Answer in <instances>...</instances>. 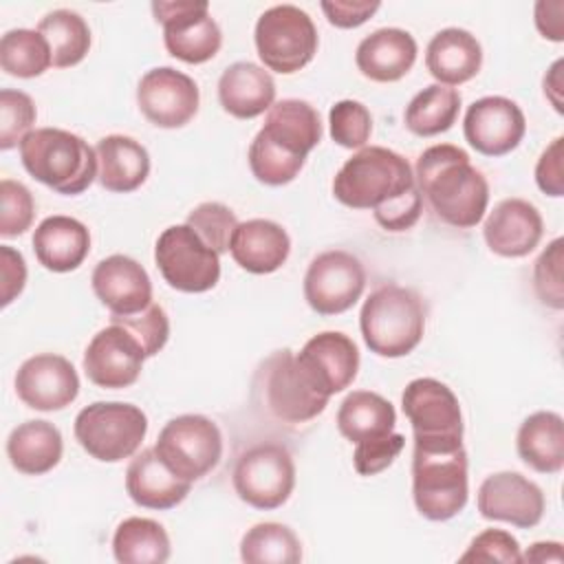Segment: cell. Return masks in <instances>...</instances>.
<instances>
[{
    "label": "cell",
    "mask_w": 564,
    "mask_h": 564,
    "mask_svg": "<svg viewBox=\"0 0 564 564\" xmlns=\"http://www.w3.org/2000/svg\"><path fill=\"white\" fill-rule=\"evenodd\" d=\"M416 185L405 156L381 145L357 150L335 174V198L352 209H377Z\"/></svg>",
    "instance_id": "cell-5"
},
{
    "label": "cell",
    "mask_w": 564,
    "mask_h": 564,
    "mask_svg": "<svg viewBox=\"0 0 564 564\" xmlns=\"http://www.w3.org/2000/svg\"><path fill=\"white\" fill-rule=\"evenodd\" d=\"M37 262L53 273H68L82 267L90 251L88 227L73 216H48L33 231Z\"/></svg>",
    "instance_id": "cell-26"
},
{
    "label": "cell",
    "mask_w": 564,
    "mask_h": 564,
    "mask_svg": "<svg viewBox=\"0 0 564 564\" xmlns=\"http://www.w3.org/2000/svg\"><path fill=\"white\" fill-rule=\"evenodd\" d=\"M564 551L560 542H535L522 555V562H562Z\"/></svg>",
    "instance_id": "cell-54"
},
{
    "label": "cell",
    "mask_w": 564,
    "mask_h": 564,
    "mask_svg": "<svg viewBox=\"0 0 564 564\" xmlns=\"http://www.w3.org/2000/svg\"><path fill=\"white\" fill-rule=\"evenodd\" d=\"M460 562H505V564H518L522 562L520 544L518 540L502 529H485L478 533L467 551L458 557Z\"/></svg>",
    "instance_id": "cell-46"
},
{
    "label": "cell",
    "mask_w": 564,
    "mask_h": 564,
    "mask_svg": "<svg viewBox=\"0 0 564 564\" xmlns=\"http://www.w3.org/2000/svg\"><path fill=\"white\" fill-rule=\"evenodd\" d=\"M260 132L284 152L306 159L322 141L319 112L304 99H280L267 110Z\"/></svg>",
    "instance_id": "cell-30"
},
{
    "label": "cell",
    "mask_w": 564,
    "mask_h": 564,
    "mask_svg": "<svg viewBox=\"0 0 564 564\" xmlns=\"http://www.w3.org/2000/svg\"><path fill=\"white\" fill-rule=\"evenodd\" d=\"M564 238H555L546 245V249L538 256L533 267V289L538 300L555 311L564 308Z\"/></svg>",
    "instance_id": "cell-43"
},
{
    "label": "cell",
    "mask_w": 564,
    "mask_h": 564,
    "mask_svg": "<svg viewBox=\"0 0 564 564\" xmlns=\"http://www.w3.org/2000/svg\"><path fill=\"white\" fill-rule=\"evenodd\" d=\"M64 454L62 432L44 421H24L11 430L7 438V456L13 469L26 476H42L57 467Z\"/></svg>",
    "instance_id": "cell-31"
},
{
    "label": "cell",
    "mask_w": 564,
    "mask_h": 564,
    "mask_svg": "<svg viewBox=\"0 0 564 564\" xmlns=\"http://www.w3.org/2000/svg\"><path fill=\"white\" fill-rule=\"evenodd\" d=\"M416 53L419 46L412 33L397 26H383L359 42L355 64L370 82L392 84L410 73L416 62Z\"/></svg>",
    "instance_id": "cell-23"
},
{
    "label": "cell",
    "mask_w": 564,
    "mask_h": 564,
    "mask_svg": "<svg viewBox=\"0 0 564 564\" xmlns=\"http://www.w3.org/2000/svg\"><path fill=\"white\" fill-rule=\"evenodd\" d=\"M366 289L361 260L344 249L317 253L304 273V300L317 315H339L355 306Z\"/></svg>",
    "instance_id": "cell-13"
},
{
    "label": "cell",
    "mask_w": 564,
    "mask_h": 564,
    "mask_svg": "<svg viewBox=\"0 0 564 564\" xmlns=\"http://www.w3.org/2000/svg\"><path fill=\"white\" fill-rule=\"evenodd\" d=\"M37 31L48 42L55 68H70L88 55L90 29L86 20L70 9L48 11L37 22Z\"/></svg>",
    "instance_id": "cell-36"
},
{
    "label": "cell",
    "mask_w": 564,
    "mask_h": 564,
    "mask_svg": "<svg viewBox=\"0 0 564 564\" xmlns=\"http://www.w3.org/2000/svg\"><path fill=\"white\" fill-rule=\"evenodd\" d=\"M564 0H538L533 9L535 29L544 40L564 42Z\"/></svg>",
    "instance_id": "cell-52"
},
{
    "label": "cell",
    "mask_w": 564,
    "mask_h": 564,
    "mask_svg": "<svg viewBox=\"0 0 564 564\" xmlns=\"http://www.w3.org/2000/svg\"><path fill=\"white\" fill-rule=\"evenodd\" d=\"M97 181L104 189L128 194L139 189L150 174L148 150L126 134L101 137L95 145Z\"/></svg>",
    "instance_id": "cell-29"
},
{
    "label": "cell",
    "mask_w": 564,
    "mask_h": 564,
    "mask_svg": "<svg viewBox=\"0 0 564 564\" xmlns=\"http://www.w3.org/2000/svg\"><path fill=\"white\" fill-rule=\"evenodd\" d=\"M24 170L64 196H77L97 178V152L79 134L62 128H35L20 143Z\"/></svg>",
    "instance_id": "cell-3"
},
{
    "label": "cell",
    "mask_w": 564,
    "mask_h": 564,
    "mask_svg": "<svg viewBox=\"0 0 564 564\" xmlns=\"http://www.w3.org/2000/svg\"><path fill=\"white\" fill-rule=\"evenodd\" d=\"M330 139L348 150L366 148L372 132V115L370 110L355 99H341L328 110Z\"/></svg>",
    "instance_id": "cell-40"
},
{
    "label": "cell",
    "mask_w": 564,
    "mask_h": 564,
    "mask_svg": "<svg viewBox=\"0 0 564 564\" xmlns=\"http://www.w3.org/2000/svg\"><path fill=\"white\" fill-rule=\"evenodd\" d=\"M412 498L432 522L452 520L465 509L469 478L463 441H414Z\"/></svg>",
    "instance_id": "cell-2"
},
{
    "label": "cell",
    "mask_w": 564,
    "mask_h": 564,
    "mask_svg": "<svg viewBox=\"0 0 564 564\" xmlns=\"http://www.w3.org/2000/svg\"><path fill=\"white\" fill-rule=\"evenodd\" d=\"M154 262L163 280L181 293H205L220 280V256L187 223L161 231Z\"/></svg>",
    "instance_id": "cell-10"
},
{
    "label": "cell",
    "mask_w": 564,
    "mask_h": 564,
    "mask_svg": "<svg viewBox=\"0 0 564 564\" xmlns=\"http://www.w3.org/2000/svg\"><path fill=\"white\" fill-rule=\"evenodd\" d=\"M240 560L249 564H297L302 544L282 522H258L240 540Z\"/></svg>",
    "instance_id": "cell-37"
},
{
    "label": "cell",
    "mask_w": 564,
    "mask_h": 564,
    "mask_svg": "<svg viewBox=\"0 0 564 564\" xmlns=\"http://www.w3.org/2000/svg\"><path fill=\"white\" fill-rule=\"evenodd\" d=\"M75 438L82 449L101 463H119L141 447L148 416L139 405L123 401H95L75 416Z\"/></svg>",
    "instance_id": "cell-6"
},
{
    "label": "cell",
    "mask_w": 564,
    "mask_h": 564,
    "mask_svg": "<svg viewBox=\"0 0 564 564\" xmlns=\"http://www.w3.org/2000/svg\"><path fill=\"white\" fill-rule=\"evenodd\" d=\"M516 449L524 465L540 474H557L564 467V421L557 412L529 414L518 430Z\"/></svg>",
    "instance_id": "cell-32"
},
{
    "label": "cell",
    "mask_w": 564,
    "mask_h": 564,
    "mask_svg": "<svg viewBox=\"0 0 564 564\" xmlns=\"http://www.w3.org/2000/svg\"><path fill=\"white\" fill-rule=\"evenodd\" d=\"M200 238L207 247H212L218 256L229 251V242L234 236V229L238 227V218L236 214L216 200H207L196 205L185 220Z\"/></svg>",
    "instance_id": "cell-42"
},
{
    "label": "cell",
    "mask_w": 564,
    "mask_h": 564,
    "mask_svg": "<svg viewBox=\"0 0 564 564\" xmlns=\"http://www.w3.org/2000/svg\"><path fill=\"white\" fill-rule=\"evenodd\" d=\"M145 352L137 337L123 326L112 324L101 328L84 350V372L86 377L106 390H121L132 386L145 361Z\"/></svg>",
    "instance_id": "cell-18"
},
{
    "label": "cell",
    "mask_w": 564,
    "mask_h": 564,
    "mask_svg": "<svg viewBox=\"0 0 564 564\" xmlns=\"http://www.w3.org/2000/svg\"><path fill=\"white\" fill-rule=\"evenodd\" d=\"M403 445H405V436L399 432H392L375 441L357 443L352 452V465L359 476H375L394 463Z\"/></svg>",
    "instance_id": "cell-47"
},
{
    "label": "cell",
    "mask_w": 564,
    "mask_h": 564,
    "mask_svg": "<svg viewBox=\"0 0 564 564\" xmlns=\"http://www.w3.org/2000/svg\"><path fill=\"white\" fill-rule=\"evenodd\" d=\"M37 110L33 99L13 88L0 90V150L20 148L22 139L33 130Z\"/></svg>",
    "instance_id": "cell-41"
},
{
    "label": "cell",
    "mask_w": 564,
    "mask_h": 564,
    "mask_svg": "<svg viewBox=\"0 0 564 564\" xmlns=\"http://www.w3.org/2000/svg\"><path fill=\"white\" fill-rule=\"evenodd\" d=\"M460 110V93L452 86L430 84L419 90L405 106V128L416 137H436L447 132Z\"/></svg>",
    "instance_id": "cell-35"
},
{
    "label": "cell",
    "mask_w": 564,
    "mask_h": 564,
    "mask_svg": "<svg viewBox=\"0 0 564 564\" xmlns=\"http://www.w3.org/2000/svg\"><path fill=\"white\" fill-rule=\"evenodd\" d=\"M295 366L311 390L330 399L355 381L359 370V350L348 335L339 330H324L302 346L295 355Z\"/></svg>",
    "instance_id": "cell-15"
},
{
    "label": "cell",
    "mask_w": 564,
    "mask_h": 564,
    "mask_svg": "<svg viewBox=\"0 0 564 564\" xmlns=\"http://www.w3.org/2000/svg\"><path fill=\"white\" fill-rule=\"evenodd\" d=\"M258 57L269 70L291 75L304 68L317 53V29L306 11L295 4L267 9L253 31Z\"/></svg>",
    "instance_id": "cell-7"
},
{
    "label": "cell",
    "mask_w": 564,
    "mask_h": 564,
    "mask_svg": "<svg viewBox=\"0 0 564 564\" xmlns=\"http://www.w3.org/2000/svg\"><path fill=\"white\" fill-rule=\"evenodd\" d=\"M562 68H564V59H555L551 64V68L546 70L544 75V97L551 101V106L555 108V112H564V106H562Z\"/></svg>",
    "instance_id": "cell-53"
},
{
    "label": "cell",
    "mask_w": 564,
    "mask_h": 564,
    "mask_svg": "<svg viewBox=\"0 0 564 564\" xmlns=\"http://www.w3.org/2000/svg\"><path fill=\"white\" fill-rule=\"evenodd\" d=\"M564 137H555L535 163V183L538 187L553 198L564 196Z\"/></svg>",
    "instance_id": "cell-49"
},
{
    "label": "cell",
    "mask_w": 564,
    "mask_h": 564,
    "mask_svg": "<svg viewBox=\"0 0 564 564\" xmlns=\"http://www.w3.org/2000/svg\"><path fill=\"white\" fill-rule=\"evenodd\" d=\"M110 322L119 324L128 333H132L137 337V341L141 344L148 359L154 357L159 350H163V346L170 339L167 313L163 311V306H159L154 302L134 315H110Z\"/></svg>",
    "instance_id": "cell-44"
},
{
    "label": "cell",
    "mask_w": 564,
    "mask_h": 564,
    "mask_svg": "<svg viewBox=\"0 0 564 564\" xmlns=\"http://www.w3.org/2000/svg\"><path fill=\"white\" fill-rule=\"evenodd\" d=\"M97 300L110 315H134L152 304L148 271L130 256L112 253L97 262L90 275Z\"/></svg>",
    "instance_id": "cell-21"
},
{
    "label": "cell",
    "mask_w": 564,
    "mask_h": 564,
    "mask_svg": "<svg viewBox=\"0 0 564 564\" xmlns=\"http://www.w3.org/2000/svg\"><path fill=\"white\" fill-rule=\"evenodd\" d=\"M258 383L267 412L282 423H306L328 405V397L317 394L302 379L295 366V352L289 348L275 350L264 359L258 370Z\"/></svg>",
    "instance_id": "cell-12"
},
{
    "label": "cell",
    "mask_w": 564,
    "mask_h": 564,
    "mask_svg": "<svg viewBox=\"0 0 564 564\" xmlns=\"http://www.w3.org/2000/svg\"><path fill=\"white\" fill-rule=\"evenodd\" d=\"M218 101L236 119H256L275 104V82L253 62H234L218 79Z\"/></svg>",
    "instance_id": "cell-27"
},
{
    "label": "cell",
    "mask_w": 564,
    "mask_h": 564,
    "mask_svg": "<svg viewBox=\"0 0 564 564\" xmlns=\"http://www.w3.org/2000/svg\"><path fill=\"white\" fill-rule=\"evenodd\" d=\"M154 452L172 474L194 482L220 463L223 434L218 425L203 414H181L163 425Z\"/></svg>",
    "instance_id": "cell-8"
},
{
    "label": "cell",
    "mask_w": 564,
    "mask_h": 564,
    "mask_svg": "<svg viewBox=\"0 0 564 564\" xmlns=\"http://www.w3.org/2000/svg\"><path fill=\"white\" fill-rule=\"evenodd\" d=\"M401 408L412 425L414 441H463L460 403L443 381L432 377L412 379L401 394Z\"/></svg>",
    "instance_id": "cell-14"
},
{
    "label": "cell",
    "mask_w": 564,
    "mask_h": 564,
    "mask_svg": "<svg viewBox=\"0 0 564 564\" xmlns=\"http://www.w3.org/2000/svg\"><path fill=\"white\" fill-rule=\"evenodd\" d=\"M463 132L476 152L485 156H505L524 139L527 119L513 99L487 95L467 108Z\"/></svg>",
    "instance_id": "cell-17"
},
{
    "label": "cell",
    "mask_w": 564,
    "mask_h": 564,
    "mask_svg": "<svg viewBox=\"0 0 564 564\" xmlns=\"http://www.w3.org/2000/svg\"><path fill=\"white\" fill-rule=\"evenodd\" d=\"M544 220L538 207L524 198L500 200L482 225L487 247L500 258H524L542 240Z\"/></svg>",
    "instance_id": "cell-22"
},
{
    "label": "cell",
    "mask_w": 564,
    "mask_h": 564,
    "mask_svg": "<svg viewBox=\"0 0 564 564\" xmlns=\"http://www.w3.org/2000/svg\"><path fill=\"white\" fill-rule=\"evenodd\" d=\"M234 491L253 509L282 507L295 487V463L291 452L278 443H258L240 454L231 474Z\"/></svg>",
    "instance_id": "cell-9"
},
{
    "label": "cell",
    "mask_w": 564,
    "mask_h": 564,
    "mask_svg": "<svg viewBox=\"0 0 564 564\" xmlns=\"http://www.w3.org/2000/svg\"><path fill=\"white\" fill-rule=\"evenodd\" d=\"M425 66L438 84L460 86L478 75L482 66V46L476 35L465 29H441L425 48Z\"/></svg>",
    "instance_id": "cell-28"
},
{
    "label": "cell",
    "mask_w": 564,
    "mask_h": 564,
    "mask_svg": "<svg viewBox=\"0 0 564 564\" xmlns=\"http://www.w3.org/2000/svg\"><path fill=\"white\" fill-rule=\"evenodd\" d=\"M414 181L445 225L471 229L482 220L489 205V183L463 148L452 143L425 148L416 159Z\"/></svg>",
    "instance_id": "cell-1"
},
{
    "label": "cell",
    "mask_w": 564,
    "mask_h": 564,
    "mask_svg": "<svg viewBox=\"0 0 564 564\" xmlns=\"http://www.w3.org/2000/svg\"><path fill=\"white\" fill-rule=\"evenodd\" d=\"M359 328L370 352L388 359L410 355L425 333V304L408 286L381 284L364 302Z\"/></svg>",
    "instance_id": "cell-4"
},
{
    "label": "cell",
    "mask_w": 564,
    "mask_h": 564,
    "mask_svg": "<svg viewBox=\"0 0 564 564\" xmlns=\"http://www.w3.org/2000/svg\"><path fill=\"white\" fill-rule=\"evenodd\" d=\"M397 412L394 405L370 390H352L339 403L337 430L350 443L375 441L394 432Z\"/></svg>",
    "instance_id": "cell-33"
},
{
    "label": "cell",
    "mask_w": 564,
    "mask_h": 564,
    "mask_svg": "<svg viewBox=\"0 0 564 564\" xmlns=\"http://www.w3.org/2000/svg\"><path fill=\"white\" fill-rule=\"evenodd\" d=\"M421 212H423V196H421L419 187L414 185L399 198L372 209V216L379 227H383L386 231L399 234V231L412 229L416 225V220L421 218Z\"/></svg>",
    "instance_id": "cell-48"
},
{
    "label": "cell",
    "mask_w": 564,
    "mask_h": 564,
    "mask_svg": "<svg viewBox=\"0 0 564 564\" xmlns=\"http://www.w3.org/2000/svg\"><path fill=\"white\" fill-rule=\"evenodd\" d=\"M189 489L192 482L172 474L154 447L134 454L126 469V491L130 500L143 509H172L187 498Z\"/></svg>",
    "instance_id": "cell-25"
},
{
    "label": "cell",
    "mask_w": 564,
    "mask_h": 564,
    "mask_svg": "<svg viewBox=\"0 0 564 564\" xmlns=\"http://www.w3.org/2000/svg\"><path fill=\"white\" fill-rule=\"evenodd\" d=\"M476 505L485 520L531 529L542 520L546 500L542 489L520 471H496L480 482Z\"/></svg>",
    "instance_id": "cell-20"
},
{
    "label": "cell",
    "mask_w": 564,
    "mask_h": 564,
    "mask_svg": "<svg viewBox=\"0 0 564 564\" xmlns=\"http://www.w3.org/2000/svg\"><path fill=\"white\" fill-rule=\"evenodd\" d=\"M170 535L152 518H126L112 535V553L121 564H163L170 560Z\"/></svg>",
    "instance_id": "cell-34"
},
{
    "label": "cell",
    "mask_w": 564,
    "mask_h": 564,
    "mask_svg": "<svg viewBox=\"0 0 564 564\" xmlns=\"http://www.w3.org/2000/svg\"><path fill=\"white\" fill-rule=\"evenodd\" d=\"M152 13L163 26V42L172 57L185 64H203L220 51L223 33L205 0H156Z\"/></svg>",
    "instance_id": "cell-11"
},
{
    "label": "cell",
    "mask_w": 564,
    "mask_h": 564,
    "mask_svg": "<svg viewBox=\"0 0 564 564\" xmlns=\"http://www.w3.org/2000/svg\"><path fill=\"white\" fill-rule=\"evenodd\" d=\"M229 253L240 269L267 275L286 262L291 253V238L282 225L269 218H251L238 223L234 229Z\"/></svg>",
    "instance_id": "cell-24"
},
{
    "label": "cell",
    "mask_w": 564,
    "mask_h": 564,
    "mask_svg": "<svg viewBox=\"0 0 564 564\" xmlns=\"http://www.w3.org/2000/svg\"><path fill=\"white\" fill-rule=\"evenodd\" d=\"M0 66L20 79L40 77L53 66L48 42L37 29H11L0 40Z\"/></svg>",
    "instance_id": "cell-38"
},
{
    "label": "cell",
    "mask_w": 564,
    "mask_h": 564,
    "mask_svg": "<svg viewBox=\"0 0 564 564\" xmlns=\"http://www.w3.org/2000/svg\"><path fill=\"white\" fill-rule=\"evenodd\" d=\"M326 20L337 29H357L364 22H368L381 7V2H368V0H330L319 4Z\"/></svg>",
    "instance_id": "cell-50"
},
{
    "label": "cell",
    "mask_w": 564,
    "mask_h": 564,
    "mask_svg": "<svg viewBox=\"0 0 564 564\" xmlns=\"http://www.w3.org/2000/svg\"><path fill=\"white\" fill-rule=\"evenodd\" d=\"M137 104L152 126L172 130L196 117L200 93L189 75L172 66H156L139 79Z\"/></svg>",
    "instance_id": "cell-16"
},
{
    "label": "cell",
    "mask_w": 564,
    "mask_h": 564,
    "mask_svg": "<svg viewBox=\"0 0 564 564\" xmlns=\"http://www.w3.org/2000/svg\"><path fill=\"white\" fill-rule=\"evenodd\" d=\"M0 269H2V306H9L26 284V262L20 251L9 245L0 247Z\"/></svg>",
    "instance_id": "cell-51"
},
{
    "label": "cell",
    "mask_w": 564,
    "mask_h": 564,
    "mask_svg": "<svg viewBox=\"0 0 564 564\" xmlns=\"http://www.w3.org/2000/svg\"><path fill=\"white\" fill-rule=\"evenodd\" d=\"M18 399L40 412H57L68 408L79 394V377L75 366L55 352H40L22 361L15 372Z\"/></svg>",
    "instance_id": "cell-19"
},
{
    "label": "cell",
    "mask_w": 564,
    "mask_h": 564,
    "mask_svg": "<svg viewBox=\"0 0 564 564\" xmlns=\"http://www.w3.org/2000/svg\"><path fill=\"white\" fill-rule=\"evenodd\" d=\"M35 216V200L20 181H0V236L13 238L31 229Z\"/></svg>",
    "instance_id": "cell-45"
},
{
    "label": "cell",
    "mask_w": 564,
    "mask_h": 564,
    "mask_svg": "<svg viewBox=\"0 0 564 564\" xmlns=\"http://www.w3.org/2000/svg\"><path fill=\"white\" fill-rule=\"evenodd\" d=\"M249 170L251 174L271 187L278 185H286L291 183L304 167L306 159L304 156H295L284 152L282 148H278L275 143H271L260 130L253 137L251 145H249Z\"/></svg>",
    "instance_id": "cell-39"
}]
</instances>
